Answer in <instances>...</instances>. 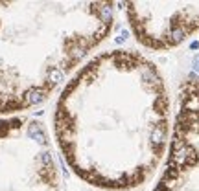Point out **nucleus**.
<instances>
[{"label":"nucleus","instance_id":"nucleus-3","mask_svg":"<svg viewBox=\"0 0 199 191\" xmlns=\"http://www.w3.org/2000/svg\"><path fill=\"white\" fill-rule=\"evenodd\" d=\"M135 39L149 50H171L199 31V2H127Z\"/></svg>","mask_w":199,"mask_h":191},{"label":"nucleus","instance_id":"nucleus-2","mask_svg":"<svg viewBox=\"0 0 199 191\" xmlns=\"http://www.w3.org/2000/svg\"><path fill=\"white\" fill-rule=\"evenodd\" d=\"M155 191H199V77L184 79L179 92L168 158Z\"/></svg>","mask_w":199,"mask_h":191},{"label":"nucleus","instance_id":"nucleus-1","mask_svg":"<svg viewBox=\"0 0 199 191\" xmlns=\"http://www.w3.org/2000/svg\"><path fill=\"white\" fill-rule=\"evenodd\" d=\"M54 134L66 165L101 189L142 186L170 145V98L159 68L133 50L92 57L65 85Z\"/></svg>","mask_w":199,"mask_h":191}]
</instances>
